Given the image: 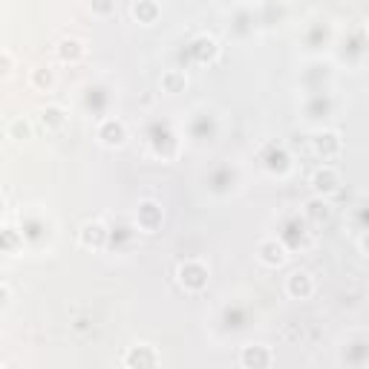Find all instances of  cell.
<instances>
[{
    "label": "cell",
    "instance_id": "e0dca14e",
    "mask_svg": "<svg viewBox=\"0 0 369 369\" xmlns=\"http://www.w3.org/2000/svg\"><path fill=\"white\" fill-rule=\"evenodd\" d=\"M9 138H15V142H26V138H32V124L23 116L12 119L9 121Z\"/></svg>",
    "mask_w": 369,
    "mask_h": 369
},
{
    "label": "cell",
    "instance_id": "7402d4cb",
    "mask_svg": "<svg viewBox=\"0 0 369 369\" xmlns=\"http://www.w3.org/2000/svg\"><path fill=\"white\" fill-rule=\"evenodd\" d=\"M366 32H369V21H366Z\"/></svg>",
    "mask_w": 369,
    "mask_h": 369
},
{
    "label": "cell",
    "instance_id": "8fae6325",
    "mask_svg": "<svg viewBox=\"0 0 369 369\" xmlns=\"http://www.w3.org/2000/svg\"><path fill=\"white\" fill-rule=\"evenodd\" d=\"M38 121H40L43 130H61L64 121H67V110L61 104H46V107H40Z\"/></svg>",
    "mask_w": 369,
    "mask_h": 369
},
{
    "label": "cell",
    "instance_id": "9a60e30c",
    "mask_svg": "<svg viewBox=\"0 0 369 369\" xmlns=\"http://www.w3.org/2000/svg\"><path fill=\"white\" fill-rule=\"evenodd\" d=\"M194 55H197L199 61L216 58V40H214L211 35H199V38L194 40Z\"/></svg>",
    "mask_w": 369,
    "mask_h": 369
},
{
    "label": "cell",
    "instance_id": "7c38bea8",
    "mask_svg": "<svg viewBox=\"0 0 369 369\" xmlns=\"http://www.w3.org/2000/svg\"><path fill=\"white\" fill-rule=\"evenodd\" d=\"M55 53H58L61 61H78V58L87 53V46H84V40H78V38H61L58 46H55Z\"/></svg>",
    "mask_w": 369,
    "mask_h": 369
},
{
    "label": "cell",
    "instance_id": "2e32d148",
    "mask_svg": "<svg viewBox=\"0 0 369 369\" xmlns=\"http://www.w3.org/2000/svg\"><path fill=\"white\" fill-rule=\"evenodd\" d=\"M53 84H55V72H53L50 67H40V70H35V72H32V87H35V89H40V92H50V89H53Z\"/></svg>",
    "mask_w": 369,
    "mask_h": 369
},
{
    "label": "cell",
    "instance_id": "52a82bcc",
    "mask_svg": "<svg viewBox=\"0 0 369 369\" xmlns=\"http://www.w3.org/2000/svg\"><path fill=\"white\" fill-rule=\"evenodd\" d=\"M136 222H138V228H142V231H148V234H153V231L162 225V208H159V202H153V199L138 202Z\"/></svg>",
    "mask_w": 369,
    "mask_h": 369
},
{
    "label": "cell",
    "instance_id": "3957f363",
    "mask_svg": "<svg viewBox=\"0 0 369 369\" xmlns=\"http://www.w3.org/2000/svg\"><path fill=\"white\" fill-rule=\"evenodd\" d=\"M99 142L104 145V148H121L124 142H127V127L119 121V119H104L101 124H99Z\"/></svg>",
    "mask_w": 369,
    "mask_h": 369
},
{
    "label": "cell",
    "instance_id": "5b68a950",
    "mask_svg": "<svg viewBox=\"0 0 369 369\" xmlns=\"http://www.w3.org/2000/svg\"><path fill=\"white\" fill-rule=\"evenodd\" d=\"M271 360H274V355H271V349L263 346V343H248V346H243V352H240V363H243L246 369H268Z\"/></svg>",
    "mask_w": 369,
    "mask_h": 369
},
{
    "label": "cell",
    "instance_id": "8992f818",
    "mask_svg": "<svg viewBox=\"0 0 369 369\" xmlns=\"http://www.w3.org/2000/svg\"><path fill=\"white\" fill-rule=\"evenodd\" d=\"M338 184H341V176H338V170L329 167V165H323V167H317V170L312 173V188H314L320 197L335 194Z\"/></svg>",
    "mask_w": 369,
    "mask_h": 369
},
{
    "label": "cell",
    "instance_id": "ba28073f",
    "mask_svg": "<svg viewBox=\"0 0 369 369\" xmlns=\"http://www.w3.org/2000/svg\"><path fill=\"white\" fill-rule=\"evenodd\" d=\"M286 292H289V297H294V300L312 297V292H314L312 274H309V271H292V274L286 277Z\"/></svg>",
    "mask_w": 369,
    "mask_h": 369
},
{
    "label": "cell",
    "instance_id": "4fadbf2b",
    "mask_svg": "<svg viewBox=\"0 0 369 369\" xmlns=\"http://www.w3.org/2000/svg\"><path fill=\"white\" fill-rule=\"evenodd\" d=\"M162 15L159 4H153V0H138V4H133V18L138 23H156V18Z\"/></svg>",
    "mask_w": 369,
    "mask_h": 369
},
{
    "label": "cell",
    "instance_id": "277c9868",
    "mask_svg": "<svg viewBox=\"0 0 369 369\" xmlns=\"http://www.w3.org/2000/svg\"><path fill=\"white\" fill-rule=\"evenodd\" d=\"M312 148L320 159H335L341 153V136L335 130H320L312 136Z\"/></svg>",
    "mask_w": 369,
    "mask_h": 369
},
{
    "label": "cell",
    "instance_id": "30bf717a",
    "mask_svg": "<svg viewBox=\"0 0 369 369\" xmlns=\"http://www.w3.org/2000/svg\"><path fill=\"white\" fill-rule=\"evenodd\" d=\"M78 240L84 248H104L107 243V228L101 222H84L78 231Z\"/></svg>",
    "mask_w": 369,
    "mask_h": 369
},
{
    "label": "cell",
    "instance_id": "ffe728a7",
    "mask_svg": "<svg viewBox=\"0 0 369 369\" xmlns=\"http://www.w3.org/2000/svg\"><path fill=\"white\" fill-rule=\"evenodd\" d=\"M360 251H363V254H369V231L360 237Z\"/></svg>",
    "mask_w": 369,
    "mask_h": 369
},
{
    "label": "cell",
    "instance_id": "6da1fadb",
    "mask_svg": "<svg viewBox=\"0 0 369 369\" xmlns=\"http://www.w3.org/2000/svg\"><path fill=\"white\" fill-rule=\"evenodd\" d=\"M179 283L188 289V292H202L208 286V265L199 263V260H188L179 265Z\"/></svg>",
    "mask_w": 369,
    "mask_h": 369
},
{
    "label": "cell",
    "instance_id": "7a4b0ae2",
    "mask_svg": "<svg viewBox=\"0 0 369 369\" xmlns=\"http://www.w3.org/2000/svg\"><path fill=\"white\" fill-rule=\"evenodd\" d=\"M124 366L127 369H159V352L150 343H136L124 352Z\"/></svg>",
    "mask_w": 369,
    "mask_h": 369
},
{
    "label": "cell",
    "instance_id": "d6986e66",
    "mask_svg": "<svg viewBox=\"0 0 369 369\" xmlns=\"http://www.w3.org/2000/svg\"><path fill=\"white\" fill-rule=\"evenodd\" d=\"M116 6L113 4H92V12H96V15H110Z\"/></svg>",
    "mask_w": 369,
    "mask_h": 369
},
{
    "label": "cell",
    "instance_id": "9c48e42d",
    "mask_svg": "<svg viewBox=\"0 0 369 369\" xmlns=\"http://www.w3.org/2000/svg\"><path fill=\"white\" fill-rule=\"evenodd\" d=\"M257 254H260V263L263 265H271V268H277V265H283L286 263V246L283 243H277V240H263L260 246H257Z\"/></svg>",
    "mask_w": 369,
    "mask_h": 369
},
{
    "label": "cell",
    "instance_id": "44dd1931",
    "mask_svg": "<svg viewBox=\"0 0 369 369\" xmlns=\"http://www.w3.org/2000/svg\"><path fill=\"white\" fill-rule=\"evenodd\" d=\"M4 72H12V55L4 53Z\"/></svg>",
    "mask_w": 369,
    "mask_h": 369
},
{
    "label": "cell",
    "instance_id": "ac0fdd59",
    "mask_svg": "<svg viewBox=\"0 0 369 369\" xmlns=\"http://www.w3.org/2000/svg\"><path fill=\"white\" fill-rule=\"evenodd\" d=\"M306 216L314 219V222H323L329 216V205L323 199H312V202H306Z\"/></svg>",
    "mask_w": 369,
    "mask_h": 369
},
{
    "label": "cell",
    "instance_id": "5bb4252c",
    "mask_svg": "<svg viewBox=\"0 0 369 369\" xmlns=\"http://www.w3.org/2000/svg\"><path fill=\"white\" fill-rule=\"evenodd\" d=\"M184 87H188V75H184L182 70H167V72H162V89H165V92L176 96V92H184Z\"/></svg>",
    "mask_w": 369,
    "mask_h": 369
}]
</instances>
